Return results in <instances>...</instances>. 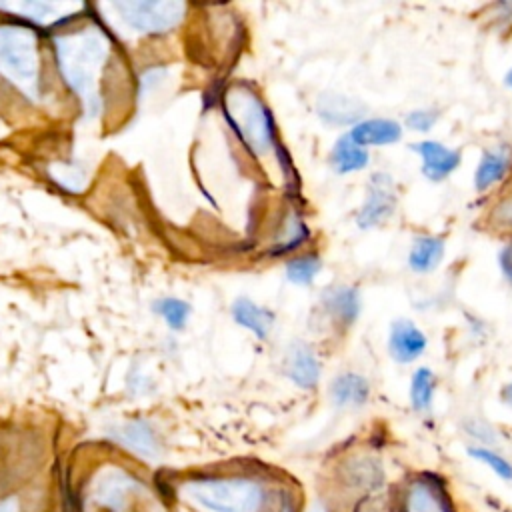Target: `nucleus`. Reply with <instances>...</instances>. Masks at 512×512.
I'll list each match as a JSON object with an SVG mask.
<instances>
[{
  "label": "nucleus",
  "instance_id": "obj_1",
  "mask_svg": "<svg viewBox=\"0 0 512 512\" xmlns=\"http://www.w3.org/2000/svg\"><path fill=\"white\" fill-rule=\"evenodd\" d=\"M224 116L250 152L260 156L278 146L276 124L268 106L246 84H238L226 92Z\"/></svg>",
  "mask_w": 512,
  "mask_h": 512
},
{
  "label": "nucleus",
  "instance_id": "obj_2",
  "mask_svg": "<svg viewBox=\"0 0 512 512\" xmlns=\"http://www.w3.org/2000/svg\"><path fill=\"white\" fill-rule=\"evenodd\" d=\"M56 54L66 82L80 96L96 102V82L108 56L106 42L98 34V30H84L80 34L58 38Z\"/></svg>",
  "mask_w": 512,
  "mask_h": 512
},
{
  "label": "nucleus",
  "instance_id": "obj_3",
  "mask_svg": "<svg viewBox=\"0 0 512 512\" xmlns=\"http://www.w3.org/2000/svg\"><path fill=\"white\" fill-rule=\"evenodd\" d=\"M0 74L24 94L38 96L40 62L36 34L24 26H0Z\"/></svg>",
  "mask_w": 512,
  "mask_h": 512
},
{
  "label": "nucleus",
  "instance_id": "obj_4",
  "mask_svg": "<svg viewBox=\"0 0 512 512\" xmlns=\"http://www.w3.org/2000/svg\"><path fill=\"white\" fill-rule=\"evenodd\" d=\"M182 492L210 512H254L262 500V488L248 478H198Z\"/></svg>",
  "mask_w": 512,
  "mask_h": 512
},
{
  "label": "nucleus",
  "instance_id": "obj_5",
  "mask_svg": "<svg viewBox=\"0 0 512 512\" xmlns=\"http://www.w3.org/2000/svg\"><path fill=\"white\" fill-rule=\"evenodd\" d=\"M112 8L132 30L142 34L172 30L186 10L182 2H114Z\"/></svg>",
  "mask_w": 512,
  "mask_h": 512
},
{
  "label": "nucleus",
  "instance_id": "obj_6",
  "mask_svg": "<svg viewBox=\"0 0 512 512\" xmlns=\"http://www.w3.org/2000/svg\"><path fill=\"white\" fill-rule=\"evenodd\" d=\"M394 208H396V194H394L392 180L386 174H374V178L370 180L366 202L356 218L358 226L360 228L378 226L394 214Z\"/></svg>",
  "mask_w": 512,
  "mask_h": 512
},
{
  "label": "nucleus",
  "instance_id": "obj_7",
  "mask_svg": "<svg viewBox=\"0 0 512 512\" xmlns=\"http://www.w3.org/2000/svg\"><path fill=\"white\" fill-rule=\"evenodd\" d=\"M284 374L300 388H314L320 378V362L306 342H292L284 358Z\"/></svg>",
  "mask_w": 512,
  "mask_h": 512
},
{
  "label": "nucleus",
  "instance_id": "obj_8",
  "mask_svg": "<svg viewBox=\"0 0 512 512\" xmlns=\"http://www.w3.org/2000/svg\"><path fill=\"white\" fill-rule=\"evenodd\" d=\"M366 106L358 98L336 94V92H324L316 100V114L332 126H344L352 124L364 116Z\"/></svg>",
  "mask_w": 512,
  "mask_h": 512
},
{
  "label": "nucleus",
  "instance_id": "obj_9",
  "mask_svg": "<svg viewBox=\"0 0 512 512\" xmlns=\"http://www.w3.org/2000/svg\"><path fill=\"white\" fill-rule=\"evenodd\" d=\"M424 348H426V336L410 320H396L390 326L388 352L396 362L400 364L414 362L424 352Z\"/></svg>",
  "mask_w": 512,
  "mask_h": 512
},
{
  "label": "nucleus",
  "instance_id": "obj_10",
  "mask_svg": "<svg viewBox=\"0 0 512 512\" xmlns=\"http://www.w3.org/2000/svg\"><path fill=\"white\" fill-rule=\"evenodd\" d=\"M412 150L422 158V174L430 180H442L460 164V152L446 148L440 142L424 140L412 144Z\"/></svg>",
  "mask_w": 512,
  "mask_h": 512
},
{
  "label": "nucleus",
  "instance_id": "obj_11",
  "mask_svg": "<svg viewBox=\"0 0 512 512\" xmlns=\"http://www.w3.org/2000/svg\"><path fill=\"white\" fill-rule=\"evenodd\" d=\"M350 140L358 146H386L394 144L402 136V128L396 120L388 118H370V120H360L354 124V128L348 132Z\"/></svg>",
  "mask_w": 512,
  "mask_h": 512
},
{
  "label": "nucleus",
  "instance_id": "obj_12",
  "mask_svg": "<svg viewBox=\"0 0 512 512\" xmlns=\"http://www.w3.org/2000/svg\"><path fill=\"white\" fill-rule=\"evenodd\" d=\"M512 164V152L506 146H496L490 148L482 154L480 164L476 168V176H474V186L478 192H484L488 188H492L494 184H498L500 180H504V176L508 174Z\"/></svg>",
  "mask_w": 512,
  "mask_h": 512
},
{
  "label": "nucleus",
  "instance_id": "obj_13",
  "mask_svg": "<svg viewBox=\"0 0 512 512\" xmlns=\"http://www.w3.org/2000/svg\"><path fill=\"white\" fill-rule=\"evenodd\" d=\"M370 396V384L354 372L338 374L330 384V398L336 406H362Z\"/></svg>",
  "mask_w": 512,
  "mask_h": 512
},
{
  "label": "nucleus",
  "instance_id": "obj_14",
  "mask_svg": "<svg viewBox=\"0 0 512 512\" xmlns=\"http://www.w3.org/2000/svg\"><path fill=\"white\" fill-rule=\"evenodd\" d=\"M406 512H452L442 490L426 478L414 480L406 492Z\"/></svg>",
  "mask_w": 512,
  "mask_h": 512
},
{
  "label": "nucleus",
  "instance_id": "obj_15",
  "mask_svg": "<svg viewBox=\"0 0 512 512\" xmlns=\"http://www.w3.org/2000/svg\"><path fill=\"white\" fill-rule=\"evenodd\" d=\"M326 312L340 324H352L360 312V298L352 286H334L322 296Z\"/></svg>",
  "mask_w": 512,
  "mask_h": 512
},
{
  "label": "nucleus",
  "instance_id": "obj_16",
  "mask_svg": "<svg viewBox=\"0 0 512 512\" xmlns=\"http://www.w3.org/2000/svg\"><path fill=\"white\" fill-rule=\"evenodd\" d=\"M232 316L240 326L254 332L256 338H260V340H264L268 336V332L274 324V314L268 308H262V306L254 304L248 298H238L234 302Z\"/></svg>",
  "mask_w": 512,
  "mask_h": 512
},
{
  "label": "nucleus",
  "instance_id": "obj_17",
  "mask_svg": "<svg viewBox=\"0 0 512 512\" xmlns=\"http://www.w3.org/2000/svg\"><path fill=\"white\" fill-rule=\"evenodd\" d=\"M444 254V240L438 236H420L412 242L410 254H408V264L414 272L426 274L432 272Z\"/></svg>",
  "mask_w": 512,
  "mask_h": 512
},
{
  "label": "nucleus",
  "instance_id": "obj_18",
  "mask_svg": "<svg viewBox=\"0 0 512 512\" xmlns=\"http://www.w3.org/2000/svg\"><path fill=\"white\" fill-rule=\"evenodd\" d=\"M368 152L354 144L350 140V136H340L330 152V164L338 174H348V172H356L368 166Z\"/></svg>",
  "mask_w": 512,
  "mask_h": 512
},
{
  "label": "nucleus",
  "instance_id": "obj_19",
  "mask_svg": "<svg viewBox=\"0 0 512 512\" xmlns=\"http://www.w3.org/2000/svg\"><path fill=\"white\" fill-rule=\"evenodd\" d=\"M114 436L118 438V442H122L124 446H128L130 450H134L142 456H154L158 452L156 436L146 422H128V424L120 426L114 432Z\"/></svg>",
  "mask_w": 512,
  "mask_h": 512
},
{
  "label": "nucleus",
  "instance_id": "obj_20",
  "mask_svg": "<svg viewBox=\"0 0 512 512\" xmlns=\"http://www.w3.org/2000/svg\"><path fill=\"white\" fill-rule=\"evenodd\" d=\"M434 374L428 368H418L412 376L410 384V400L414 410L418 412H428L432 406V396H434Z\"/></svg>",
  "mask_w": 512,
  "mask_h": 512
},
{
  "label": "nucleus",
  "instance_id": "obj_21",
  "mask_svg": "<svg viewBox=\"0 0 512 512\" xmlns=\"http://www.w3.org/2000/svg\"><path fill=\"white\" fill-rule=\"evenodd\" d=\"M320 258L316 254H302L286 264V276L294 284H310L320 272Z\"/></svg>",
  "mask_w": 512,
  "mask_h": 512
},
{
  "label": "nucleus",
  "instance_id": "obj_22",
  "mask_svg": "<svg viewBox=\"0 0 512 512\" xmlns=\"http://www.w3.org/2000/svg\"><path fill=\"white\" fill-rule=\"evenodd\" d=\"M154 310L166 320V324L174 330H182L186 326L190 306L180 298H162L156 302Z\"/></svg>",
  "mask_w": 512,
  "mask_h": 512
},
{
  "label": "nucleus",
  "instance_id": "obj_23",
  "mask_svg": "<svg viewBox=\"0 0 512 512\" xmlns=\"http://www.w3.org/2000/svg\"><path fill=\"white\" fill-rule=\"evenodd\" d=\"M308 238V228L304 226V222L298 216H290L286 220V228L282 232V238L278 240V246L274 252H288L298 248L302 242H306Z\"/></svg>",
  "mask_w": 512,
  "mask_h": 512
},
{
  "label": "nucleus",
  "instance_id": "obj_24",
  "mask_svg": "<svg viewBox=\"0 0 512 512\" xmlns=\"http://www.w3.org/2000/svg\"><path fill=\"white\" fill-rule=\"evenodd\" d=\"M468 454L472 458L484 462L486 466H490L500 478L512 480V464L504 456H500V454H496V452H492L488 448H468Z\"/></svg>",
  "mask_w": 512,
  "mask_h": 512
},
{
  "label": "nucleus",
  "instance_id": "obj_25",
  "mask_svg": "<svg viewBox=\"0 0 512 512\" xmlns=\"http://www.w3.org/2000/svg\"><path fill=\"white\" fill-rule=\"evenodd\" d=\"M440 112L438 110H432V108H426V110H412L408 116H406V126L416 130V132H426L430 130L436 120H438Z\"/></svg>",
  "mask_w": 512,
  "mask_h": 512
},
{
  "label": "nucleus",
  "instance_id": "obj_26",
  "mask_svg": "<svg viewBox=\"0 0 512 512\" xmlns=\"http://www.w3.org/2000/svg\"><path fill=\"white\" fill-rule=\"evenodd\" d=\"M498 264H500V270L502 274L508 278V282L512 284V242L506 244L500 254H498Z\"/></svg>",
  "mask_w": 512,
  "mask_h": 512
},
{
  "label": "nucleus",
  "instance_id": "obj_27",
  "mask_svg": "<svg viewBox=\"0 0 512 512\" xmlns=\"http://www.w3.org/2000/svg\"><path fill=\"white\" fill-rule=\"evenodd\" d=\"M496 216H498V220H500L502 224L512 226V198H510V200H506V202H502V204L498 206Z\"/></svg>",
  "mask_w": 512,
  "mask_h": 512
},
{
  "label": "nucleus",
  "instance_id": "obj_28",
  "mask_svg": "<svg viewBox=\"0 0 512 512\" xmlns=\"http://www.w3.org/2000/svg\"><path fill=\"white\" fill-rule=\"evenodd\" d=\"M500 396H502V400L512 408V382H510V384H506V386L502 388Z\"/></svg>",
  "mask_w": 512,
  "mask_h": 512
},
{
  "label": "nucleus",
  "instance_id": "obj_29",
  "mask_svg": "<svg viewBox=\"0 0 512 512\" xmlns=\"http://www.w3.org/2000/svg\"><path fill=\"white\" fill-rule=\"evenodd\" d=\"M504 82H506V86H510L512 88V68L508 70V74L504 76Z\"/></svg>",
  "mask_w": 512,
  "mask_h": 512
},
{
  "label": "nucleus",
  "instance_id": "obj_30",
  "mask_svg": "<svg viewBox=\"0 0 512 512\" xmlns=\"http://www.w3.org/2000/svg\"><path fill=\"white\" fill-rule=\"evenodd\" d=\"M286 512H292V510H286Z\"/></svg>",
  "mask_w": 512,
  "mask_h": 512
}]
</instances>
